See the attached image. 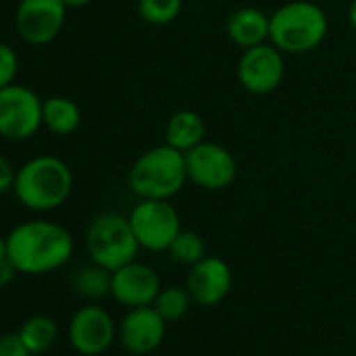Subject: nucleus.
Here are the masks:
<instances>
[{
	"mask_svg": "<svg viewBox=\"0 0 356 356\" xmlns=\"http://www.w3.org/2000/svg\"><path fill=\"white\" fill-rule=\"evenodd\" d=\"M9 260L22 275H49L74 256L72 233L53 220L34 218L17 225L9 235Z\"/></svg>",
	"mask_w": 356,
	"mask_h": 356,
	"instance_id": "nucleus-1",
	"label": "nucleus"
},
{
	"mask_svg": "<svg viewBox=\"0 0 356 356\" xmlns=\"http://www.w3.org/2000/svg\"><path fill=\"white\" fill-rule=\"evenodd\" d=\"M74 191L72 168L55 155L28 159L15 176L13 195L32 212H51L61 208Z\"/></svg>",
	"mask_w": 356,
	"mask_h": 356,
	"instance_id": "nucleus-2",
	"label": "nucleus"
},
{
	"mask_svg": "<svg viewBox=\"0 0 356 356\" xmlns=\"http://www.w3.org/2000/svg\"><path fill=\"white\" fill-rule=\"evenodd\" d=\"M187 181L185 153L168 143L143 151L128 172V187L138 200H172Z\"/></svg>",
	"mask_w": 356,
	"mask_h": 356,
	"instance_id": "nucleus-3",
	"label": "nucleus"
},
{
	"mask_svg": "<svg viewBox=\"0 0 356 356\" xmlns=\"http://www.w3.org/2000/svg\"><path fill=\"white\" fill-rule=\"evenodd\" d=\"M329 32L327 13L312 0H291L270 15V36L283 55H304L323 44Z\"/></svg>",
	"mask_w": 356,
	"mask_h": 356,
	"instance_id": "nucleus-4",
	"label": "nucleus"
},
{
	"mask_svg": "<svg viewBox=\"0 0 356 356\" xmlns=\"http://www.w3.org/2000/svg\"><path fill=\"white\" fill-rule=\"evenodd\" d=\"M138 250L140 245L128 216L118 212H101L90 220L86 229V252L90 262L113 273L120 266L136 260Z\"/></svg>",
	"mask_w": 356,
	"mask_h": 356,
	"instance_id": "nucleus-5",
	"label": "nucleus"
},
{
	"mask_svg": "<svg viewBox=\"0 0 356 356\" xmlns=\"http://www.w3.org/2000/svg\"><path fill=\"white\" fill-rule=\"evenodd\" d=\"M128 220L138 245L149 252H168L176 235L183 231L181 216L170 200H138Z\"/></svg>",
	"mask_w": 356,
	"mask_h": 356,
	"instance_id": "nucleus-6",
	"label": "nucleus"
},
{
	"mask_svg": "<svg viewBox=\"0 0 356 356\" xmlns=\"http://www.w3.org/2000/svg\"><path fill=\"white\" fill-rule=\"evenodd\" d=\"M42 101L24 84L0 88V136L5 140H28L42 126Z\"/></svg>",
	"mask_w": 356,
	"mask_h": 356,
	"instance_id": "nucleus-7",
	"label": "nucleus"
},
{
	"mask_svg": "<svg viewBox=\"0 0 356 356\" xmlns=\"http://www.w3.org/2000/svg\"><path fill=\"white\" fill-rule=\"evenodd\" d=\"M185 157L189 181L200 189L222 191L235 183L237 159L227 147L212 140H204L191 151H187Z\"/></svg>",
	"mask_w": 356,
	"mask_h": 356,
	"instance_id": "nucleus-8",
	"label": "nucleus"
},
{
	"mask_svg": "<svg viewBox=\"0 0 356 356\" xmlns=\"http://www.w3.org/2000/svg\"><path fill=\"white\" fill-rule=\"evenodd\" d=\"M285 78V55L273 44L262 42L243 49L237 61V80L250 95H270Z\"/></svg>",
	"mask_w": 356,
	"mask_h": 356,
	"instance_id": "nucleus-9",
	"label": "nucleus"
},
{
	"mask_svg": "<svg viewBox=\"0 0 356 356\" xmlns=\"http://www.w3.org/2000/svg\"><path fill=\"white\" fill-rule=\"evenodd\" d=\"M67 11L63 0H19L15 11L19 38L32 47L51 44L61 34Z\"/></svg>",
	"mask_w": 356,
	"mask_h": 356,
	"instance_id": "nucleus-10",
	"label": "nucleus"
},
{
	"mask_svg": "<svg viewBox=\"0 0 356 356\" xmlns=\"http://www.w3.org/2000/svg\"><path fill=\"white\" fill-rule=\"evenodd\" d=\"M115 335L118 327L113 316L95 302L78 308L67 325L70 346L82 356H99L107 352Z\"/></svg>",
	"mask_w": 356,
	"mask_h": 356,
	"instance_id": "nucleus-11",
	"label": "nucleus"
},
{
	"mask_svg": "<svg viewBox=\"0 0 356 356\" xmlns=\"http://www.w3.org/2000/svg\"><path fill=\"white\" fill-rule=\"evenodd\" d=\"M159 289V275L149 264L132 260L111 273V298L126 308L153 306Z\"/></svg>",
	"mask_w": 356,
	"mask_h": 356,
	"instance_id": "nucleus-12",
	"label": "nucleus"
},
{
	"mask_svg": "<svg viewBox=\"0 0 356 356\" xmlns=\"http://www.w3.org/2000/svg\"><path fill=\"white\" fill-rule=\"evenodd\" d=\"M165 325L168 321L155 310V306L128 308L118 327V335L130 354L145 356L161 346L165 337Z\"/></svg>",
	"mask_w": 356,
	"mask_h": 356,
	"instance_id": "nucleus-13",
	"label": "nucleus"
},
{
	"mask_svg": "<svg viewBox=\"0 0 356 356\" xmlns=\"http://www.w3.org/2000/svg\"><path fill=\"white\" fill-rule=\"evenodd\" d=\"M187 291L200 306L220 304L233 287V270L218 256H206L197 264L189 266Z\"/></svg>",
	"mask_w": 356,
	"mask_h": 356,
	"instance_id": "nucleus-14",
	"label": "nucleus"
},
{
	"mask_svg": "<svg viewBox=\"0 0 356 356\" xmlns=\"http://www.w3.org/2000/svg\"><path fill=\"white\" fill-rule=\"evenodd\" d=\"M227 36L233 44L241 49H252L262 42H268L270 15L256 7H241L231 13L227 22Z\"/></svg>",
	"mask_w": 356,
	"mask_h": 356,
	"instance_id": "nucleus-15",
	"label": "nucleus"
},
{
	"mask_svg": "<svg viewBox=\"0 0 356 356\" xmlns=\"http://www.w3.org/2000/svg\"><path fill=\"white\" fill-rule=\"evenodd\" d=\"M163 138L170 147L187 153L206 140V122L197 111L181 109L168 118Z\"/></svg>",
	"mask_w": 356,
	"mask_h": 356,
	"instance_id": "nucleus-16",
	"label": "nucleus"
},
{
	"mask_svg": "<svg viewBox=\"0 0 356 356\" xmlns=\"http://www.w3.org/2000/svg\"><path fill=\"white\" fill-rule=\"evenodd\" d=\"M82 111L76 101L55 95L42 101V126L57 136H70L80 128Z\"/></svg>",
	"mask_w": 356,
	"mask_h": 356,
	"instance_id": "nucleus-17",
	"label": "nucleus"
},
{
	"mask_svg": "<svg viewBox=\"0 0 356 356\" xmlns=\"http://www.w3.org/2000/svg\"><path fill=\"white\" fill-rule=\"evenodd\" d=\"M72 285L80 298L88 302H99L105 296H111V270L95 262L84 264L74 273Z\"/></svg>",
	"mask_w": 356,
	"mask_h": 356,
	"instance_id": "nucleus-18",
	"label": "nucleus"
},
{
	"mask_svg": "<svg viewBox=\"0 0 356 356\" xmlns=\"http://www.w3.org/2000/svg\"><path fill=\"white\" fill-rule=\"evenodd\" d=\"M17 333L32 354H42L55 346L59 337V325L47 314H34L22 325Z\"/></svg>",
	"mask_w": 356,
	"mask_h": 356,
	"instance_id": "nucleus-19",
	"label": "nucleus"
},
{
	"mask_svg": "<svg viewBox=\"0 0 356 356\" xmlns=\"http://www.w3.org/2000/svg\"><path fill=\"white\" fill-rule=\"evenodd\" d=\"M193 304V298L191 293L187 291V287H178V285H172V287H161L153 306L155 310L168 321V323H174V321H181L183 316H187L189 308Z\"/></svg>",
	"mask_w": 356,
	"mask_h": 356,
	"instance_id": "nucleus-20",
	"label": "nucleus"
},
{
	"mask_svg": "<svg viewBox=\"0 0 356 356\" xmlns=\"http://www.w3.org/2000/svg\"><path fill=\"white\" fill-rule=\"evenodd\" d=\"M168 252L174 258V262L183 264V266H193L202 258H206V241L200 233L183 229L176 235V239L172 241Z\"/></svg>",
	"mask_w": 356,
	"mask_h": 356,
	"instance_id": "nucleus-21",
	"label": "nucleus"
},
{
	"mask_svg": "<svg viewBox=\"0 0 356 356\" xmlns=\"http://www.w3.org/2000/svg\"><path fill=\"white\" fill-rule=\"evenodd\" d=\"M138 15L149 26H168L183 11V0H138Z\"/></svg>",
	"mask_w": 356,
	"mask_h": 356,
	"instance_id": "nucleus-22",
	"label": "nucleus"
},
{
	"mask_svg": "<svg viewBox=\"0 0 356 356\" xmlns=\"http://www.w3.org/2000/svg\"><path fill=\"white\" fill-rule=\"evenodd\" d=\"M19 72V57L11 44L0 42V88L15 82Z\"/></svg>",
	"mask_w": 356,
	"mask_h": 356,
	"instance_id": "nucleus-23",
	"label": "nucleus"
},
{
	"mask_svg": "<svg viewBox=\"0 0 356 356\" xmlns=\"http://www.w3.org/2000/svg\"><path fill=\"white\" fill-rule=\"evenodd\" d=\"M0 356H34L19 333H3L0 335Z\"/></svg>",
	"mask_w": 356,
	"mask_h": 356,
	"instance_id": "nucleus-24",
	"label": "nucleus"
},
{
	"mask_svg": "<svg viewBox=\"0 0 356 356\" xmlns=\"http://www.w3.org/2000/svg\"><path fill=\"white\" fill-rule=\"evenodd\" d=\"M15 176H17V170H15L13 161L7 155L0 153V195L13 191Z\"/></svg>",
	"mask_w": 356,
	"mask_h": 356,
	"instance_id": "nucleus-25",
	"label": "nucleus"
},
{
	"mask_svg": "<svg viewBox=\"0 0 356 356\" xmlns=\"http://www.w3.org/2000/svg\"><path fill=\"white\" fill-rule=\"evenodd\" d=\"M15 275H17V268L13 266V262H11L9 258L0 260V289L7 287V285H11L13 279H15Z\"/></svg>",
	"mask_w": 356,
	"mask_h": 356,
	"instance_id": "nucleus-26",
	"label": "nucleus"
},
{
	"mask_svg": "<svg viewBox=\"0 0 356 356\" xmlns=\"http://www.w3.org/2000/svg\"><path fill=\"white\" fill-rule=\"evenodd\" d=\"M348 24L356 32V0H352L350 7H348Z\"/></svg>",
	"mask_w": 356,
	"mask_h": 356,
	"instance_id": "nucleus-27",
	"label": "nucleus"
},
{
	"mask_svg": "<svg viewBox=\"0 0 356 356\" xmlns=\"http://www.w3.org/2000/svg\"><path fill=\"white\" fill-rule=\"evenodd\" d=\"M63 3L67 5V9H84L92 3V0H63Z\"/></svg>",
	"mask_w": 356,
	"mask_h": 356,
	"instance_id": "nucleus-28",
	"label": "nucleus"
},
{
	"mask_svg": "<svg viewBox=\"0 0 356 356\" xmlns=\"http://www.w3.org/2000/svg\"><path fill=\"white\" fill-rule=\"evenodd\" d=\"M9 258V243H7V237L0 235V260Z\"/></svg>",
	"mask_w": 356,
	"mask_h": 356,
	"instance_id": "nucleus-29",
	"label": "nucleus"
}]
</instances>
